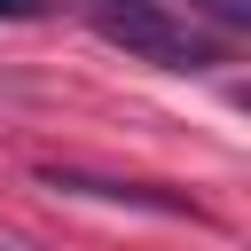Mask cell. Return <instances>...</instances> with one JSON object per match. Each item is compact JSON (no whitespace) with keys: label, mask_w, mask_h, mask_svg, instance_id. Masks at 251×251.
Listing matches in <instances>:
<instances>
[{"label":"cell","mask_w":251,"mask_h":251,"mask_svg":"<svg viewBox=\"0 0 251 251\" xmlns=\"http://www.w3.org/2000/svg\"><path fill=\"white\" fill-rule=\"evenodd\" d=\"M47 0H0V24H39Z\"/></svg>","instance_id":"277c9868"},{"label":"cell","mask_w":251,"mask_h":251,"mask_svg":"<svg viewBox=\"0 0 251 251\" xmlns=\"http://www.w3.org/2000/svg\"><path fill=\"white\" fill-rule=\"evenodd\" d=\"M47 188H71V196H110V204H141V212H188L180 196H157L141 180H94V173H47Z\"/></svg>","instance_id":"7a4b0ae2"},{"label":"cell","mask_w":251,"mask_h":251,"mask_svg":"<svg viewBox=\"0 0 251 251\" xmlns=\"http://www.w3.org/2000/svg\"><path fill=\"white\" fill-rule=\"evenodd\" d=\"M196 16H212L220 31H251V0H188Z\"/></svg>","instance_id":"3957f363"},{"label":"cell","mask_w":251,"mask_h":251,"mask_svg":"<svg viewBox=\"0 0 251 251\" xmlns=\"http://www.w3.org/2000/svg\"><path fill=\"white\" fill-rule=\"evenodd\" d=\"M110 47H126V55H141V63H165V71H204L220 47L188 24V16H173L165 0H71Z\"/></svg>","instance_id":"6da1fadb"}]
</instances>
